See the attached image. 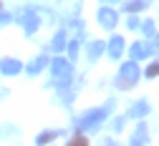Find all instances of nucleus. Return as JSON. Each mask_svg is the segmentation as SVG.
<instances>
[{"label":"nucleus","mask_w":159,"mask_h":146,"mask_svg":"<svg viewBox=\"0 0 159 146\" xmlns=\"http://www.w3.org/2000/svg\"><path fill=\"white\" fill-rule=\"evenodd\" d=\"M114 106H116V101H114V98H109L104 108L86 111L81 118H78V129H81V131H96V129H98V126H101V123L106 121V116H109V111H111Z\"/></svg>","instance_id":"1"},{"label":"nucleus","mask_w":159,"mask_h":146,"mask_svg":"<svg viewBox=\"0 0 159 146\" xmlns=\"http://www.w3.org/2000/svg\"><path fill=\"white\" fill-rule=\"evenodd\" d=\"M139 76H142V71H139V66L134 63V60H126V63L119 68V73H116V88L119 91H129V88H134L136 86V81H139Z\"/></svg>","instance_id":"2"},{"label":"nucleus","mask_w":159,"mask_h":146,"mask_svg":"<svg viewBox=\"0 0 159 146\" xmlns=\"http://www.w3.org/2000/svg\"><path fill=\"white\" fill-rule=\"evenodd\" d=\"M51 68H53V81H51V86H68L71 83V78H73V66H71V60H63L61 55L58 58H53L51 63H48Z\"/></svg>","instance_id":"3"},{"label":"nucleus","mask_w":159,"mask_h":146,"mask_svg":"<svg viewBox=\"0 0 159 146\" xmlns=\"http://www.w3.org/2000/svg\"><path fill=\"white\" fill-rule=\"evenodd\" d=\"M20 23H23L25 35H33L38 28H41V18H38V10H35V8H25V10L20 13Z\"/></svg>","instance_id":"4"},{"label":"nucleus","mask_w":159,"mask_h":146,"mask_svg":"<svg viewBox=\"0 0 159 146\" xmlns=\"http://www.w3.org/2000/svg\"><path fill=\"white\" fill-rule=\"evenodd\" d=\"M98 23H101L106 30H114V28H116V23H119L116 10H111V8H104V5H101V10H98Z\"/></svg>","instance_id":"5"},{"label":"nucleus","mask_w":159,"mask_h":146,"mask_svg":"<svg viewBox=\"0 0 159 146\" xmlns=\"http://www.w3.org/2000/svg\"><path fill=\"white\" fill-rule=\"evenodd\" d=\"M48 63H51V58H48L46 53H41V55H35L30 63H28V68H25V71H28L30 76H38L43 68H48Z\"/></svg>","instance_id":"6"},{"label":"nucleus","mask_w":159,"mask_h":146,"mask_svg":"<svg viewBox=\"0 0 159 146\" xmlns=\"http://www.w3.org/2000/svg\"><path fill=\"white\" fill-rule=\"evenodd\" d=\"M131 60H142V58H149L152 55V46L149 43H142V40H139V43H134L131 46Z\"/></svg>","instance_id":"7"},{"label":"nucleus","mask_w":159,"mask_h":146,"mask_svg":"<svg viewBox=\"0 0 159 146\" xmlns=\"http://www.w3.org/2000/svg\"><path fill=\"white\" fill-rule=\"evenodd\" d=\"M23 66L18 63L15 58H3L0 60V73H5V76H15V73H20Z\"/></svg>","instance_id":"8"},{"label":"nucleus","mask_w":159,"mask_h":146,"mask_svg":"<svg viewBox=\"0 0 159 146\" xmlns=\"http://www.w3.org/2000/svg\"><path fill=\"white\" fill-rule=\"evenodd\" d=\"M106 51H109V55H111V58H119V55L124 53V38H121V35H114V38L109 40Z\"/></svg>","instance_id":"9"},{"label":"nucleus","mask_w":159,"mask_h":146,"mask_svg":"<svg viewBox=\"0 0 159 146\" xmlns=\"http://www.w3.org/2000/svg\"><path fill=\"white\" fill-rule=\"evenodd\" d=\"M147 131H149V129H147V123H139V126L134 129V134H131V139H129V141H131L134 146L147 144V141H149V134H147Z\"/></svg>","instance_id":"10"},{"label":"nucleus","mask_w":159,"mask_h":146,"mask_svg":"<svg viewBox=\"0 0 159 146\" xmlns=\"http://www.w3.org/2000/svg\"><path fill=\"white\" fill-rule=\"evenodd\" d=\"M147 113H149V103H147V101H136L134 106H131V111H129L131 118H142V116H147Z\"/></svg>","instance_id":"11"},{"label":"nucleus","mask_w":159,"mask_h":146,"mask_svg":"<svg viewBox=\"0 0 159 146\" xmlns=\"http://www.w3.org/2000/svg\"><path fill=\"white\" fill-rule=\"evenodd\" d=\"M152 5V0H129V3H124V10L129 13H139V10H144Z\"/></svg>","instance_id":"12"},{"label":"nucleus","mask_w":159,"mask_h":146,"mask_svg":"<svg viewBox=\"0 0 159 146\" xmlns=\"http://www.w3.org/2000/svg\"><path fill=\"white\" fill-rule=\"evenodd\" d=\"M66 43H68V40H66V30H58L56 38H53V43H51V51H63Z\"/></svg>","instance_id":"13"},{"label":"nucleus","mask_w":159,"mask_h":146,"mask_svg":"<svg viewBox=\"0 0 159 146\" xmlns=\"http://www.w3.org/2000/svg\"><path fill=\"white\" fill-rule=\"evenodd\" d=\"M101 53H104V43L101 40H93V43L89 46V60H96Z\"/></svg>","instance_id":"14"},{"label":"nucleus","mask_w":159,"mask_h":146,"mask_svg":"<svg viewBox=\"0 0 159 146\" xmlns=\"http://www.w3.org/2000/svg\"><path fill=\"white\" fill-rule=\"evenodd\" d=\"M58 136H61V131H48V134H41L35 141H38V144H48V141H53V139H58Z\"/></svg>","instance_id":"15"},{"label":"nucleus","mask_w":159,"mask_h":146,"mask_svg":"<svg viewBox=\"0 0 159 146\" xmlns=\"http://www.w3.org/2000/svg\"><path fill=\"white\" fill-rule=\"evenodd\" d=\"M76 98V91L73 88H66V93H58V101H63V103H71Z\"/></svg>","instance_id":"16"},{"label":"nucleus","mask_w":159,"mask_h":146,"mask_svg":"<svg viewBox=\"0 0 159 146\" xmlns=\"http://www.w3.org/2000/svg\"><path fill=\"white\" fill-rule=\"evenodd\" d=\"M139 28L144 30V35H154V20H144V23H139Z\"/></svg>","instance_id":"17"},{"label":"nucleus","mask_w":159,"mask_h":146,"mask_svg":"<svg viewBox=\"0 0 159 146\" xmlns=\"http://www.w3.org/2000/svg\"><path fill=\"white\" fill-rule=\"evenodd\" d=\"M66 48H68V58L73 60V58L78 55V40H71V43H66Z\"/></svg>","instance_id":"18"},{"label":"nucleus","mask_w":159,"mask_h":146,"mask_svg":"<svg viewBox=\"0 0 159 146\" xmlns=\"http://www.w3.org/2000/svg\"><path fill=\"white\" fill-rule=\"evenodd\" d=\"M144 76H147V78H157V76H159V60H157V63H152V66L144 71Z\"/></svg>","instance_id":"19"},{"label":"nucleus","mask_w":159,"mask_h":146,"mask_svg":"<svg viewBox=\"0 0 159 146\" xmlns=\"http://www.w3.org/2000/svg\"><path fill=\"white\" fill-rule=\"evenodd\" d=\"M126 25H129L131 30H134V28H139V18H136V13H131V15H129V20H126Z\"/></svg>","instance_id":"20"},{"label":"nucleus","mask_w":159,"mask_h":146,"mask_svg":"<svg viewBox=\"0 0 159 146\" xmlns=\"http://www.w3.org/2000/svg\"><path fill=\"white\" fill-rule=\"evenodd\" d=\"M149 46H152V53H159V33L152 35V43H149Z\"/></svg>","instance_id":"21"},{"label":"nucleus","mask_w":159,"mask_h":146,"mask_svg":"<svg viewBox=\"0 0 159 146\" xmlns=\"http://www.w3.org/2000/svg\"><path fill=\"white\" fill-rule=\"evenodd\" d=\"M126 123V116H121V118H116L114 121V131H121V126Z\"/></svg>","instance_id":"22"},{"label":"nucleus","mask_w":159,"mask_h":146,"mask_svg":"<svg viewBox=\"0 0 159 146\" xmlns=\"http://www.w3.org/2000/svg\"><path fill=\"white\" fill-rule=\"evenodd\" d=\"M10 20H13V18H10L8 13H3V10H0V25H8Z\"/></svg>","instance_id":"23"},{"label":"nucleus","mask_w":159,"mask_h":146,"mask_svg":"<svg viewBox=\"0 0 159 146\" xmlns=\"http://www.w3.org/2000/svg\"><path fill=\"white\" fill-rule=\"evenodd\" d=\"M71 144H86V136H73Z\"/></svg>","instance_id":"24"},{"label":"nucleus","mask_w":159,"mask_h":146,"mask_svg":"<svg viewBox=\"0 0 159 146\" xmlns=\"http://www.w3.org/2000/svg\"><path fill=\"white\" fill-rule=\"evenodd\" d=\"M101 3H106V5H114V3H119V0H101Z\"/></svg>","instance_id":"25"},{"label":"nucleus","mask_w":159,"mask_h":146,"mask_svg":"<svg viewBox=\"0 0 159 146\" xmlns=\"http://www.w3.org/2000/svg\"><path fill=\"white\" fill-rule=\"evenodd\" d=\"M0 8H3V5H0Z\"/></svg>","instance_id":"26"}]
</instances>
